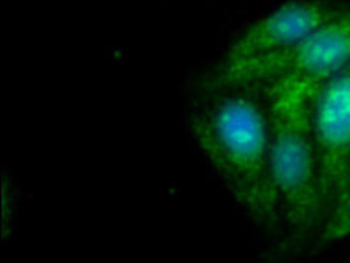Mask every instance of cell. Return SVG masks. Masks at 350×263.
Masks as SVG:
<instances>
[{"instance_id": "cell-1", "label": "cell", "mask_w": 350, "mask_h": 263, "mask_svg": "<svg viewBox=\"0 0 350 263\" xmlns=\"http://www.w3.org/2000/svg\"><path fill=\"white\" fill-rule=\"evenodd\" d=\"M191 133L234 204L258 225L281 230L270 178V120L263 91L215 86L192 107Z\"/></svg>"}, {"instance_id": "cell-2", "label": "cell", "mask_w": 350, "mask_h": 263, "mask_svg": "<svg viewBox=\"0 0 350 263\" xmlns=\"http://www.w3.org/2000/svg\"><path fill=\"white\" fill-rule=\"evenodd\" d=\"M270 120V178L281 230L293 240L313 239L325 204L312 104L278 94H265Z\"/></svg>"}, {"instance_id": "cell-3", "label": "cell", "mask_w": 350, "mask_h": 263, "mask_svg": "<svg viewBox=\"0 0 350 263\" xmlns=\"http://www.w3.org/2000/svg\"><path fill=\"white\" fill-rule=\"evenodd\" d=\"M347 7L323 0H293L276 7L232 42L208 84L262 89L299 44Z\"/></svg>"}, {"instance_id": "cell-4", "label": "cell", "mask_w": 350, "mask_h": 263, "mask_svg": "<svg viewBox=\"0 0 350 263\" xmlns=\"http://www.w3.org/2000/svg\"><path fill=\"white\" fill-rule=\"evenodd\" d=\"M349 64L350 7L299 44L262 91L313 104L323 86Z\"/></svg>"}, {"instance_id": "cell-5", "label": "cell", "mask_w": 350, "mask_h": 263, "mask_svg": "<svg viewBox=\"0 0 350 263\" xmlns=\"http://www.w3.org/2000/svg\"><path fill=\"white\" fill-rule=\"evenodd\" d=\"M312 124L326 215L350 180V64L317 94L312 104Z\"/></svg>"}, {"instance_id": "cell-6", "label": "cell", "mask_w": 350, "mask_h": 263, "mask_svg": "<svg viewBox=\"0 0 350 263\" xmlns=\"http://www.w3.org/2000/svg\"><path fill=\"white\" fill-rule=\"evenodd\" d=\"M350 238V180L329 210L323 218L320 228L313 236V249H321Z\"/></svg>"}]
</instances>
